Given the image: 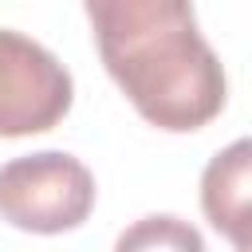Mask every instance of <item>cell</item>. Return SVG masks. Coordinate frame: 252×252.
<instances>
[{"mask_svg":"<svg viewBox=\"0 0 252 252\" xmlns=\"http://www.w3.org/2000/svg\"><path fill=\"white\" fill-rule=\"evenodd\" d=\"M87 20L106 75L130 106L165 134L209 126L228 98V79L181 0H87Z\"/></svg>","mask_w":252,"mask_h":252,"instance_id":"1","label":"cell"},{"mask_svg":"<svg viewBox=\"0 0 252 252\" xmlns=\"http://www.w3.org/2000/svg\"><path fill=\"white\" fill-rule=\"evenodd\" d=\"M94 197V173L75 154L39 150L0 165V220L20 232H71L91 217Z\"/></svg>","mask_w":252,"mask_h":252,"instance_id":"2","label":"cell"},{"mask_svg":"<svg viewBox=\"0 0 252 252\" xmlns=\"http://www.w3.org/2000/svg\"><path fill=\"white\" fill-rule=\"evenodd\" d=\"M71 98V71L32 35L0 28V138H28L59 126Z\"/></svg>","mask_w":252,"mask_h":252,"instance_id":"3","label":"cell"},{"mask_svg":"<svg viewBox=\"0 0 252 252\" xmlns=\"http://www.w3.org/2000/svg\"><path fill=\"white\" fill-rule=\"evenodd\" d=\"M201 213L236 248H252V138L228 142L201 173Z\"/></svg>","mask_w":252,"mask_h":252,"instance_id":"4","label":"cell"},{"mask_svg":"<svg viewBox=\"0 0 252 252\" xmlns=\"http://www.w3.org/2000/svg\"><path fill=\"white\" fill-rule=\"evenodd\" d=\"M114 252H205L197 224L173 213H150L126 224L114 240Z\"/></svg>","mask_w":252,"mask_h":252,"instance_id":"5","label":"cell"},{"mask_svg":"<svg viewBox=\"0 0 252 252\" xmlns=\"http://www.w3.org/2000/svg\"><path fill=\"white\" fill-rule=\"evenodd\" d=\"M244 252H252V248H244Z\"/></svg>","mask_w":252,"mask_h":252,"instance_id":"6","label":"cell"}]
</instances>
